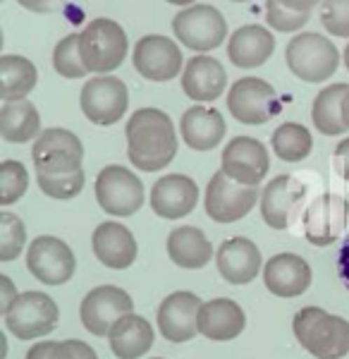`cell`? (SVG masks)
<instances>
[{
  "label": "cell",
  "mask_w": 349,
  "mask_h": 359,
  "mask_svg": "<svg viewBox=\"0 0 349 359\" xmlns=\"http://www.w3.org/2000/svg\"><path fill=\"white\" fill-rule=\"evenodd\" d=\"M127 158L137 170L156 172L177 156V135L172 120L158 108H139L125 127Z\"/></svg>",
  "instance_id": "obj_1"
},
{
  "label": "cell",
  "mask_w": 349,
  "mask_h": 359,
  "mask_svg": "<svg viewBox=\"0 0 349 359\" xmlns=\"http://www.w3.org/2000/svg\"><path fill=\"white\" fill-rule=\"evenodd\" d=\"M294 335L316 359H342L349 352V321L321 306H304L292 321Z\"/></svg>",
  "instance_id": "obj_2"
},
{
  "label": "cell",
  "mask_w": 349,
  "mask_h": 359,
  "mask_svg": "<svg viewBox=\"0 0 349 359\" xmlns=\"http://www.w3.org/2000/svg\"><path fill=\"white\" fill-rule=\"evenodd\" d=\"M127 34L115 20L96 17L79 34V50L84 65L94 74H108L118 69L127 57Z\"/></svg>",
  "instance_id": "obj_3"
},
{
  "label": "cell",
  "mask_w": 349,
  "mask_h": 359,
  "mask_svg": "<svg viewBox=\"0 0 349 359\" xmlns=\"http://www.w3.org/2000/svg\"><path fill=\"white\" fill-rule=\"evenodd\" d=\"M285 62H287L289 72L299 77L301 82L318 84L335 74L337 65H340V50L321 34L306 32L287 43Z\"/></svg>",
  "instance_id": "obj_4"
},
{
  "label": "cell",
  "mask_w": 349,
  "mask_h": 359,
  "mask_svg": "<svg viewBox=\"0 0 349 359\" xmlns=\"http://www.w3.org/2000/svg\"><path fill=\"white\" fill-rule=\"evenodd\" d=\"M36 175H67L81 170L84 144L81 139L62 127H50L39 135L32 149Z\"/></svg>",
  "instance_id": "obj_5"
},
{
  "label": "cell",
  "mask_w": 349,
  "mask_h": 359,
  "mask_svg": "<svg viewBox=\"0 0 349 359\" xmlns=\"http://www.w3.org/2000/svg\"><path fill=\"white\" fill-rule=\"evenodd\" d=\"M96 201L108 216H135L144 206V184L130 168L106 165L94 184Z\"/></svg>",
  "instance_id": "obj_6"
},
{
  "label": "cell",
  "mask_w": 349,
  "mask_h": 359,
  "mask_svg": "<svg viewBox=\"0 0 349 359\" xmlns=\"http://www.w3.org/2000/svg\"><path fill=\"white\" fill-rule=\"evenodd\" d=\"M60 321V309L46 292L29 290L17 297V302L5 314V328L20 340H36L55 331Z\"/></svg>",
  "instance_id": "obj_7"
},
{
  "label": "cell",
  "mask_w": 349,
  "mask_h": 359,
  "mask_svg": "<svg viewBox=\"0 0 349 359\" xmlns=\"http://www.w3.org/2000/svg\"><path fill=\"white\" fill-rule=\"evenodd\" d=\"M172 32L179 43H184L191 50L206 53V50L225 43L228 25H225L223 13L213 5H191L174 15Z\"/></svg>",
  "instance_id": "obj_8"
},
{
  "label": "cell",
  "mask_w": 349,
  "mask_h": 359,
  "mask_svg": "<svg viewBox=\"0 0 349 359\" xmlns=\"http://www.w3.org/2000/svg\"><path fill=\"white\" fill-rule=\"evenodd\" d=\"M228 111L242 125H264L280 113V98L264 79L242 77L230 86Z\"/></svg>",
  "instance_id": "obj_9"
},
{
  "label": "cell",
  "mask_w": 349,
  "mask_h": 359,
  "mask_svg": "<svg viewBox=\"0 0 349 359\" xmlns=\"http://www.w3.org/2000/svg\"><path fill=\"white\" fill-rule=\"evenodd\" d=\"M79 103H81V113L94 125L101 127L115 125L127 113L130 91H127V84L122 79L110 77V74H101V77H94L84 84Z\"/></svg>",
  "instance_id": "obj_10"
},
{
  "label": "cell",
  "mask_w": 349,
  "mask_h": 359,
  "mask_svg": "<svg viewBox=\"0 0 349 359\" xmlns=\"http://www.w3.org/2000/svg\"><path fill=\"white\" fill-rule=\"evenodd\" d=\"M349 221V201L340 194L316 196L301 213L304 237L313 247H330L342 237Z\"/></svg>",
  "instance_id": "obj_11"
},
{
  "label": "cell",
  "mask_w": 349,
  "mask_h": 359,
  "mask_svg": "<svg viewBox=\"0 0 349 359\" xmlns=\"http://www.w3.org/2000/svg\"><path fill=\"white\" fill-rule=\"evenodd\" d=\"M220 170L244 187H259L271 170L268 149L254 137H235L223 149Z\"/></svg>",
  "instance_id": "obj_12"
},
{
  "label": "cell",
  "mask_w": 349,
  "mask_h": 359,
  "mask_svg": "<svg viewBox=\"0 0 349 359\" xmlns=\"http://www.w3.org/2000/svg\"><path fill=\"white\" fill-rule=\"evenodd\" d=\"M27 269L43 285H62L74 276L77 262L67 242L41 235L27 249Z\"/></svg>",
  "instance_id": "obj_13"
},
{
  "label": "cell",
  "mask_w": 349,
  "mask_h": 359,
  "mask_svg": "<svg viewBox=\"0 0 349 359\" xmlns=\"http://www.w3.org/2000/svg\"><path fill=\"white\" fill-rule=\"evenodd\" d=\"M259 199L256 187H244L218 170L206 187V213L215 223H235L247 216Z\"/></svg>",
  "instance_id": "obj_14"
},
{
  "label": "cell",
  "mask_w": 349,
  "mask_h": 359,
  "mask_svg": "<svg viewBox=\"0 0 349 359\" xmlns=\"http://www.w3.org/2000/svg\"><path fill=\"white\" fill-rule=\"evenodd\" d=\"M135 311V302L122 287L101 285L94 287L79 306V316L84 328L91 335H108L122 316Z\"/></svg>",
  "instance_id": "obj_15"
},
{
  "label": "cell",
  "mask_w": 349,
  "mask_h": 359,
  "mask_svg": "<svg viewBox=\"0 0 349 359\" xmlns=\"http://www.w3.org/2000/svg\"><path fill=\"white\" fill-rule=\"evenodd\" d=\"M135 69L149 82H170L182 69V50L172 39L160 36V34H149L139 39L132 55Z\"/></svg>",
  "instance_id": "obj_16"
},
{
  "label": "cell",
  "mask_w": 349,
  "mask_h": 359,
  "mask_svg": "<svg viewBox=\"0 0 349 359\" xmlns=\"http://www.w3.org/2000/svg\"><path fill=\"white\" fill-rule=\"evenodd\" d=\"M306 199V187L292 175L273 177L261 192V216L268 228L285 230L299 216L301 204Z\"/></svg>",
  "instance_id": "obj_17"
},
{
  "label": "cell",
  "mask_w": 349,
  "mask_h": 359,
  "mask_svg": "<svg viewBox=\"0 0 349 359\" xmlns=\"http://www.w3.org/2000/svg\"><path fill=\"white\" fill-rule=\"evenodd\" d=\"M201 297L189 290L167 294L158 306V331L170 343H187L199 333Z\"/></svg>",
  "instance_id": "obj_18"
},
{
  "label": "cell",
  "mask_w": 349,
  "mask_h": 359,
  "mask_svg": "<svg viewBox=\"0 0 349 359\" xmlns=\"http://www.w3.org/2000/svg\"><path fill=\"white\" fill-rule=\"evenodd\" d=\"M199 201V184L187 175H165L158 177L151 189V208L156 216L174 221L189 216Z\"/></svg>",
  "instance_id": "obj_19"
},
{
  "label": "cell",
  "mask_w": 349,
  "mask_h": 359,
  "mask_svg": "<svg viewBox=\"0 0 349 359\" xmlns=\"http://www.w3.org/2000/svg\"><path fill=\"white\" fill-rule=\"evenodd\" d=\"M264 283L275 297H299L311 285V266L296 254H275L264 266Z\"/></svg>",
  "instance_id": "obj_20"
},
{
  "label": "cell",
  "mask_w": 349,
  "mask_h": 359,
  "mask_svg": "<svg viewBox=\"0 0 349 359\" xmlns=\"http://www.w3.org/2000/svg\"><path fill=\"white\" fill-rule=\"evenodd\" d=\"M91 247H94L96 259L108 269L125 271L137 262V240L122 223L108 221L101 223L91 235Z\"/></svg>",
  "instance_id": "obj_21"
},
{
  "label": "cell",
  "mask_w": 349,
  "mask_h": 359,
  "mask_svg": "<svg viewBox=\"0 0 349 359\" xmlns=\"http://www.w3.org/2000/svg\"><path fill=\"white\" fill-rule=\"evenodd\" d=\"M220 276L232 285H247L261 271V252L247 237H232L225 240L215 252Z\"/></svg>",
  "instance_id": "obj_22"
},
{
  "label": "cell",
  "mask_w": 349,
  "mask_h": 359,
  "mask_svg": "<svg viewBox=\"0 0 349 359\" xmlns=\"http://www.w3.org/2000/svg\"><path fill=\"white\" fill-rule=\"evenodd\" d=\"M228 86V74L225 67L220 65L211 55H196L184 65L182 72V91L191 101L211 103L215 101Z\"/></svg>",
  "instance_id": "obj_23"
},
{
  "label": "cell",
  "mask_w": 349,
  "mask_h": 359,
  "mask_svg": "<svg viewBox=\"0 0 349 359\" xmlns=\"http://www.w3.org/2000/svg\"><path fill=\"white\" fill-rule=\"evenodd\" d=\"M225 120L215 108L211 106H191L189 111H184L182 123H179V132L182 139L187 142L189 149L194 151H211L225 139Z\"/></svg>",
  "instance_id": "obj_24"
},
{
  "label": "cell",
  "mask_w": 349,
  "mask_h": 359,
  "mask_svg": "<svg viewBox=\"0 0 349 359\" xmlns=\"http://www.w3.org/2000/svg\"><path fill=\"white\" fill-rule=\"evenodd\" d=\"M244 326H247V316L242 306L232 299H211V302H203L199 311V333L215 343L235 340L244 331Z\"/></svg>",
  "instance_id": "obj_25"
},
{
  "label": "cell",
  "mask_w": 349,
  "mask_h": 359,
  "mask_svg": "<svg viewBox=\"0 0 349 359\" xmlns=\"http://www.w3.org/2000/svg\"><path fill=\"white\" fill-rule=\"evenodd\" d=\"M275 50V39L266 27L261 25H247L240 27L230 36L228 43V57L242 69L261 67L268 62V57Z\"/></svg>",
  "instance_id": "obj_26"
},
{
  "label": "cell",
  "mask_w": 349,
  "mask_h": 359,
  "mask_svg": "<svg viewBox=\"0 0 349 359\" xmlns=\"http://www.w3.org/2000/svg\"><path fill=\"white\" fill-rule=\"evenodd\" d=\"M156 333L153 326L139 314H127L122 316L113 326V331L108 333V343L115 357L120 359H139L153 347Z\"/></svg>",
  "instance_id": "obj_27"
},
{
  "label": "cell",
  "mask_w": 349,
  "mask_h": 359,
  "mask_svg": "<svg viewBox=\"0 0 349 359\" xmlns=\"http://www.w3.org/2000/svg\"><path fill=\"white\" fill-rule=\"evenodd\" d=\"M167 257L179 269H203L213 257V245L199 228L182 225L167 235Z\"/></svg>",
  "instance_id": "obj_28"
},
{
  "label": "cell",
  "mask_w": 349,
  "mask_h": 359,
  "mask_svg": "<svg viewBox=\"0 0 349 359\" xmlns=\"http://www.w3.org/2000/svg\"><path fill=\"white\" fill-rule=\"evenodd\" d=\"M41 135L39 108L27 98L5 101L0 106V137L10 144H25Z\"/></svg>",
  "instance_id": "obj_29"
},
{
  "label": "cell",
  "mask_w": 349,
  "mask_h": 359,
  "mask_svg": "<svg viewBox=\"0 0 349 359\" xmlns=\"http://www.w3.org/2000/svg\"><path fill=\"white\" fill-rule=\"evenodd\" d=\"M39 82V72L32 60L22 55L0 57V98L5 101H20L32 94Z\"/></svg>",
  "instance_id": "obj_30"
},
{
  "label": "cell",
  "mask_w": 349,
  "mask_h": 359,
  "mask_svg": "<svg viewBox=\"0 0 349 359\" xmlns=\"http://www.w3.org/2000/svg\"><path fill=\"white\" fill-rule=\"evenodd\" d=\"M349 91V84H330L318 91L311 108V120L321 135L340 137L345 135L347 125L342 120V101Z\"/></svg>",
  "instance_id": "obj_31"
},
{
  "label": "cell",
  "mask_w": 349,
  "mask_h": 359,
  "mask_svg": "<svg viewBox=\"0 0 349 359\" xmlns=\"http://www.w3.org/2000/svg\"><path fill=\"white\" fill-rule=\"evenodd\" d=\"M273 151L285 163H296V161L309 158L313 149L311 132L299 123H282L271 137Z\"/></svg>",
  "instance_id": "obj_32"
},
{
  "label": "cell",
  "mask_w": 349,
  "mask_h": 359,
  "mask_svg": "<svg viewBox=\"0 0 349 359\" xmlns=\"http://www.w3.org/2000/svg\"><path fill=\"white\" fill-rule=\"evenodd\" d=\"M53 69L65 79H81L89 74L84 57L79 50V34H69L55 46L53 50Z\"/></svg>",
  "instance_id": "obj_33"
},
{
  "label": "cell",
  "mask_w": 349,
  "mask_h": 359,
  "mask_svg": "<svg viewBox=\"0 0 349 359\" xmlns=\"http://www.w3.org/2000/svg\"><path fill=\"white\" fill-rule=\"evenodd\" d=\"M29 172L20 161H3L0 163V206H13L27 194Z\"/></svg>",
  "instance_id": "obj_34"
},
{
  "label": "cell",
  "mask_w": 349,
  "mask_h": 359,
  "mask_svg": "<svg viewBox=\"0 0 349 359\" xmlns=\"http://www.w3.org/2000/svg\"><path fill=\"white\" fill-rule=\"evenodd\" d=\"M27 245V228L15 213H0V262L8 264L22 254Z\"/></svg>",
  "instance_id": "obj_35"
},
{
  "label": "cell",
  "mask_w": 349,
  "mask_h": 359,
  "mask_svg": "<svg viewBox=\"0 0 349 359\" xmlns=\"http://www.w3.org/2000/svg\"><path fill=\"white\" fill-rule=\"evenodd\" d=\"M39 189L50 199H72L84 189V170L67 172V175H36Z\"/></svg>",
  "instance_id": "obj_36"
},
{
  "label": "cell",
  "mask_w": 349,
  "mask_h": 359,
  "mask_svg": "<svg viewBox=\"0 0 349 359\" xmlns=\"http://www.w3.org/2000/svg\"><path fill=\"white\" fill-rule=\"evenodd\" d=\"M309 15L311 13H296V10L285 8L278 0H266V22L275 32H299L309 22Z\"/></svg>",
  "instance_id": "obj_37"
},
{
  "label": "cell",
  "mask_w": 349,
  "mask_h": 359,
  "mask_svg": "<svg viewBox=\"0 0 349 359\" xmlns=\"http://www.w3.org/2000/svg\"><path fill=\"white\" fill-rule=\"evenodd\" d=\"M321 22L328 34L347 39L349 36V0H323Z\"/></svg>",
  "instance_id": "obj_38"
},
{
  "label": "cell",
  "mask_w": 349,
  "mask_h": 359,
  "mask_svg": "<svg viewBox=\"0 0 349 359\" xmlns=\"http://www.w3.org/2000/svg\"><path fill=\"white\" fill-rule=\"evenodd\" d=\"M50 359H98V355L84 340H62V343H55Z\"/></svg>",
  "instance_id": "obj_39"
},
{
  "label": "cell",
  "mask_w": 349,
  "mask_h": 359,
  "mask_svg": "<svg viewBox=\"0 0 349 359\" xmlns=\"http://www.w3.org/2000/svg\"><path fill=\"white\" fill-rule=\"evenodd\" d=\"M333 168L342 180H349V137L342 139L335 147L333 154Z\"/></svg>",
  "instance_id": "obj_40"
},
{
  "label": "cell",
  "mask_w": 349,
  "mask_h": 359,
  "mask_svg": "<svg viewBox=\"0 0 349 359\" xmlns=\"http://www.w3.org/2000/svg\"><path fill=\"white\" fill-rule=\"evenodd\" d=\"M17 297H20V292H17L15 283L8 276H0V311L8 314L10 306L17 302Z\"/></svg>",
  "instance_id": "obj_41"
},
{
  "label": "cell",
  "mask_w": 349,
  "mask_h": 359,
  "mask_svg": "<svg viewBox=\"0 0 349 359\" xmlns=\"http://www.w3.org/2000/svg\"><path fill=\"white\" fill-rule=\"evenodd\" d=\"M337 273H340V280L345 283V287L349 290V235L345 237L340 254H337Z\"/></svg>",
  "instance_id": "obj_42"
},
{
  "label": "cell",
  "mask_w": 349,
  "mask_h": 359,
  "mask_svg": "<svg viewBox=\"0 0 349 359\" xmlns=\"http://www.w3.org/2000/svg\"><path fill=\"white\" fill-rule=\"evenodd\" d=\"M55 350V340H46V343H36L34 347H29L27 359H50Z\"/></svg>",
  "instance_id": "obj_43"
},
{
  "label": "cell",
  "mask_w": 349,
  "mask_h": 359,
  "mask_svg": "<svg viewBox=\"0 0 349 359\" xmlns=\"http://www.w3.org/2000/svg\"><path fill=\"white\" fill-rule=\"evenodd\" d=\"M278 3L289 10H296V13H311L321 0H278Z\"/></svg>",
  "instance_id": "obj_44"
},
{
  "label": "cell",
  "mask_w": 349,
  "mask_h": 359,
  "mask_svg": "<svg viewBox=\"0 0 349 359\" xmlns=\"http://www.w3.org/2000/svg\"><path fill=\"white\" fill-rule=\"evenodd\" d=\"M17 3L32 13H50L53 10V0H17Z\"/></svg>",
  "instance_id": "obj_45"
},
{
  "label": "cell",
  "mask_w": 349,
  "mask_h": 359,
  "mask_svg": "<svg viewBox=\"0 0 349 359\" xmlns=\"http://www.w3.org/2000/svg\"><path fill=\"white\" fill-rule=\"evenodd\" d=\"M342 120H345V125H347V130H349V91H347L345 101H342Z\"/></svg>",
  "instance_id": "obj_46"
},
{
  "label": "cell",
  "mask_w": 349,
  "mask_h": 359,
  "mask_svg": "<svg viewBox=\"0 0 349 359\" xmlns=\"http://www.w3.org/2000/svg\"><path fill=\"white\" fill-rule=\"evenodd\" d=\"M167 3H170V5H179V8H191L196 0H167Z\"/></svg>",
  "instance_id": "obj_47"
},
{
  "label": "cell",
  "mask_w": 349,
  "mask_h": 359,
  "mask_svg": "<svg viewBox=\"0 0 349 359\" xmlns=\"http://www.w3.org/2000/svg\"><path fill=\"white\" fill-rule=\"evenodd\" d=\"M0 359H5V355H8V340H5V335H0Z\"/></svg>",
  "instance_id": "obj_48"
},
{
  "label": "cell",
  "mask_w": 349,
  "mask_h": 359,
  "mask_svg": "<svg viewBox=\"0 0 349 359\" xmlns=\"http://www.w3.org/2000/svg\"><path fill=\"white\" fill-rule=\"evenodd\" d=\"M345 67L349 69V43H347V48H345Z\"/></svg>",
  "instance_id": "obj_49"
},
{
  "label": "cell",
  "mask_w": 349,
  "mask_h": 359,
  "mask_svg": "<svg viewBox=\"0 0 349 359\" xmlns=\"http://www.w3.org/2000/svg\"><path fill=\"white\" fill-rule=\"evenodd\" d=\"M232 3H249V0H232Z\"/></svg>",
  "instance_id": "obj_50"
}]
</instances>
